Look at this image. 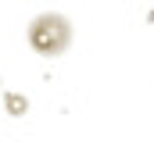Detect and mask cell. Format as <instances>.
<instances>
[{
    "instance_id": "cell-1",
    "label": "cell",
    "mask_w": 154,
    "mask_h": 143,
    "mask_svg": "<svg viewBox=\"0 0 154 143\" xmlns=\"http://www.w3.org/2000/svg\"><path fill=\"white\" fill-rule=\"evenodd\" d=\"M25 36H29V47L39 57H61L72 47V36L75 32H72V22L61 11H43V14H36L29 22Z\"/></svg>"
},
{
    "instance_id": "cell-2",
    "label": "cell",
    "mask_w": 154,
    "mask_h": 143,
    "mask_svg": "<svg viewBox=\"0 0 154 143\" xmlns=\"http://www.w3.org/2000/svg\"><path fill=\"white\" fill-rule=\"evenodd\" d=\"M7 111H11V114H22V111H25V97H14V93H11V97H7Z\"/></svg>"
}]
</instances>
